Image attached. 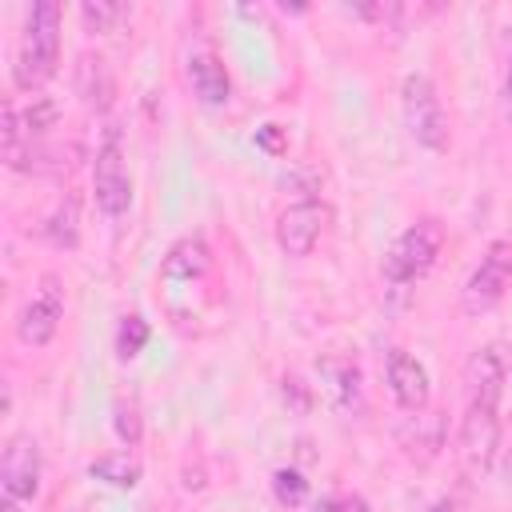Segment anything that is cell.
<instances>
[{"label":"cell","mask_w":512,"mask_h":512,"mask_svg":"<svg viewBox=\"0 0 512 512\" xmlns=\"http://www.w3.org/2000/svg\"><path fill=\"white\" fill-rule=\"evenodd\" d=\"M88 476L100 480V484H108V488L128 492V488L140 484V464H136V456H128V452H108V456H96V460L88 464Z\"/></svg>","instance_id":"15"},{"label":"cell","mask_w":512,"mask_h":512,"mask_svg":"<svg viewBox=\"0 0 512 512\" xmlns=\"http://www.w3.org/2000/svg\"><path fill=\"white\" fill-rule=\"evenodd\" d=\"M144 344H148V324H144L140 316H124L120 328H116V352H120V360L140 356Z\"/></svg>","instance_id":"19"},{"label":"cell","mask_w":512,"mask_h":512,"mask_svg":"<svg viewBox=\"0 0 512 512\" xmlns=\"http://www.w3.org/2000/svg\"><path fill=\"white\" fill-rule=\"evenodd\" d=\"M500 480L512 488V440H508V448L500 452Z\"/></svg>","instance_id":"25"},{"label":"cell","mask_w":512,"mask_h":512,"mask_svg":"<svg viewBox=\"0 0 512 512\" xmlns=\"http://www.w3.org/2000/svg\"><path fill=\"white\" fill-rule=\"evenodd\" d=\"M500 452V408L468 404L460 420V456L472 472H488Z\"/></svg>","instance_id":"8"},{"label":"cell","mask_w":512,"mask_h":512,"mask_svg":"<svg viewBox=\"0 0 512 512\" xmlns=\"http://www.w3.org/2000/svg\"><path fill=\"white\" fill-rule=\"evenodd\" d=\"M260 148L280 152V128H276V124H264V132H260Z\"/></svg>","instance_id":"24"},{"label":"cell","mask_w":512,"mask_h":512,"mask_svg":"<svg viewBox=\"0 0 512 512\" xmlns=\"http://www.w3.org/2000/svg\"><path fill=\"white\" fill-rule=\"evenodd\" d=\"M508 284H512V244L508 240H492L484 248V256H480V264L472 268V276L460 288V308L468 316H484L504 300Z\"/></svg>","instance_id":"4"},{"label":"cell","mask_w":512,"mask_h":512,"mask_svg":"<svg viewBox=\"0 0 512 512\" xmlns=\"http://www.w3.org/2000/svg\"><path fill=\"white\" fill-rule=\"evenodd\" d=\"M92 192H96V208L104 216H124L132 204V176L120 152V136L116 128L104 136V144L96 148V164H92Z\"/></svg>","instance_id":"6"},{"label":"cell","mask_w":512,"mask_h":512,"mask_svg":"<svg viewBox=\"0 0 512 512\" xmlns=\"http://www.w3.org/2000/svg\"><path fill=\"white\" fill-rule=\"evenodd\" d=\"M508 372H512V360H508V348H504V344H484V348H476V352L468 356V364H464V392H468V404H492V408H500Z\"/></svg>","instance_id":"7"},{"label":"cell","mask_w":512,"mask_h":512,"mask_svg":"<svg viewBox=\"0 0 512 512\" xmlns=\"http://www.w3.org/2000/svg\"><path fill=\"white\" fill-rule=\"evenodd\" d=\"M112 92H116V80H112L108 64L100 56H80V64H76V96L88 108L104 112L112 104Z\"/></svg>","instance_id":"13"},{"label":"cell","mask_w":512,"mask_h":512,"mask_svg":"<svg viewBox=\"0 0 512 512\" xmlns=\"http://www.w3.org/2000/svg\"><path fill=\"white\" fill-rule=\"evenodd\" d=\"M320 380H324V392L336 408H352L360 400V368L344 356H324L320 364Z\"/></svg>","instance_id":"14"},{"label":"cell","mask_w":512,"mask_h":512,"mask_svg":"<svg viewBox=\"0 0 512 512\" xmlns=\"http://www.w3.org/2000/svg\"><path fill=\"white\" fill-rule=\"evenodd\" d=\"M508 96H512V60H508Z\"/></svg>","instance_id":"27"},{"label":"cell","mask_w":512,"mask_h":512,"mask_svg":"<svg viewBox=\"0 0 512 512\" xmlns=\"http://www.w3.org/2000/svg\"><path fill=\"white\" fill-rule=\"evenodd\" d=\"M272 492H276L280 504H300V500L308 496V480H304L296 468H276V476H272Z\"/></svg>","instance_id":"21"},{"label":"cell","mask_w":512,"mask_h":512,"mask_svg":"<svg viewBox=\"0 0 512 512\" xmlns=\"http://www.w3.org/2000/svg\"><path fill=\"white\" fill-rule=\"evenodd\" d=\"M160 268H164L168 280H196V276L208 268V248H204V240H192V236H188V240L172 244Z\"/></svg>","instance_id":"16"},{"label":"cell","mask_w":512,"mask_h":512,"mask_svg":"<svg viewBox=\"0 0 512 512\" xmlns=\"http://www.w3.org/2000/svg\"><path fill=\"white\" fill-rule=\"evenodd\" d=\"M384 376H388V388H392L400 408H408V412L428 408V392H432L428 388V368L416 356H408L404 348H392L388 360H384Z\"/></svg>","instance_id":"11"},{"label":"cell","mask_w":512,"mask_h":512,"mask_svg":"<svg viewBox=\"0 0 512 512\" xmlns=\"http://www.w3.org/2000/svg\"><path fill=\"white\" fill-rule=\"evenodd\" d=\"M116 436L124 440V444H140V416H136V408H116Z\"/></svg>","instance_id":"22"},{"label":"cell","mask_w":512,"mask_h":512,"mask_svg":"<svg viewBox=\"0 0 512 512\" xmlns=\"http://www.w3.org/2000/svg\"><path fill=\"white\" fill-rule=\"evenodd\" d=\"M44 232L60 244V248H72L76 244V204L72 200H64L52 216H48V224H44Z\"/></svg>","instance_id":"20"},{"label":"cell","mask_w":512,"mask_h":512,"mask_svg":"<svg viewBox=\"0 0 512 512\" xmlns=\"http://www.w3.org/2000/svg\"><path fill=\"white\" fill-rule=\"evenodd\" d=\"M0 488L12 500H32L40 492V448L32 436H12L0 456Z\"/></svg>","instance_id":"9"},{"label":"cell","mask_w":512,"mask_h":512,"mask_svg":"<svg viewBox=\"0 0 512 512\" xmlns=\"http://www.w3.org/2000/svg\"><path fill=\"white\" fill-rule=\"evenodd\" d=\"M56 64H60V4L40 0L24 16L12 76L24 92H36L56 76Z\"/></svg>","instance_id":"1"},{"label":"cell","mask_w":512,"mask_h":512,"mask_svg":"<svg viewBox=\"0 0 512 512\" xmlns=\"http://www.w3.org/2000/svg\"><path fill=\"white\" fill-rule=\"evenodd\" d=\"M436 512H448V508H444V504H440V508H436Z\"/></svg>","instance_id":"28"},{"label":"cell","mask_w":512,"mask_h":512,"mask_svg":"<svg viewBox=\"0 0 512 512\" xmlns=\"http://www.w3.org/2000/svg\"><path fill=\"white\" fill-rule=\"evenodd\" d=\"M188 84H192V92L200 96V104H208V108H220V104H228V96H232V80H228L224 64H220L212 52L188 56Z\"/></svg>","instance_id":"12"},{"label":"cell","mask_w":512,"mask_h":512,"mask_svg":"<svg viewBox=\"0 0 512 512\" xmlns=\"http://www.w3.org/2000/svg\"><path fill=\"white\" fill-rule=\"evenodd\" d=\"M60 320H64V284H60V276L44 272L40 284L32 288V296L24 300V308L16 312V336L28 348H44L56 336Z\"/></svg>","instance_id":"5"},{"label":"cell","mask_w":512,"mask_h":512,"mask_svg":"<svg viewBox=\"0 0 512 512\" xmlns=\"http://www.w3.org/2000/svg\"><path fill=\"white\" fill-rule=\"evenodd\" d=\"M324 224H328V208L316 204V200H300V204H292V208L280 212V220H276V244L288 256H308L316 248Z\"/></svg>","instance_id":"10"},{"label":"cell","mask_w":512,"mask_h":512,"mask_svg":"<svg viewBox=\"0 0 512 512\" xmlns=\"http://www.w3.org/2000/svg\"><path fill=\"white\" fill-rule=\"evenodd\" d=\"M440 248H444V228L436 220H416L412 228H404L392 240V248L384 256V280L388 284H412V280H420L436 264Z\"/></svg>","instance_id":"3"},{"label":"cell","mask_w":512,"mask_h":512,"mask_svg":"<svg viewBox=\"0 0 512 512\" xmlns=\"http://www.w3.org/2000/svg\"><path fill=\"white\" fill-rule=\"evenodd\" d=\"M316 512H368V504L360 496H328L316 504Z\"/></svg>","instance_id":"23"},{"label":"cell","mask_w":512,"mask_h":512,"mask_svg":"<svg viewBox=\"0 0 512 512\" xmlns=\"http://www.w3.org/2000/svg\"><path fill=\"white\" fill-rule=\"evenodd\" d=\"M0 512H24V504L12 500V496H4V500H0Z\"/></svg>","instance_id":"26"},{"label":"cell","mask_w":512,"mask_h":512,"mask_svg":"<svg viewBox=\"0 0 512 512\" xmlns=\"http://www.w3.org/2000/svg\"><path fill=\"white\" fill-rule=\"evenodd\" d=\"M124 16H128V8L112 4V0H84L80 4V20H84L88 32H112Z\"/></svg>","instance_id":"18"},{"label":"cell","mask_w":512,"mask_h":512,"mask_svg":"<svg viewBox=\"0 0 512 512\" xmlns=\"http://www.w3.org/2000/svg\"><path fill=\"white\" fill-rule=\"evenodd\" d=\"M16 112H20V108H16ZM56 120H60V104H56L52 96H32V104L20 112V132H24L28 140H36V136H44Z\"/></svg>","instance_id":"17"},{"label":"cell","mask_w":512,"mask_h":512,"mask_svg":"<svg viewBox=\"0 0 512 512\" xmlns=\"http://www.w3.org/2000/svg\"><path fill=\"white\" fill-rule=\"evenodd\" d=\"M400 108H404V124H408L416 144H424L428 152H444L448 148V116H444V104H440L436 84L428 76H420V72L404 76Z\"/></svg>","instance_id":"2"}]
</instances>
